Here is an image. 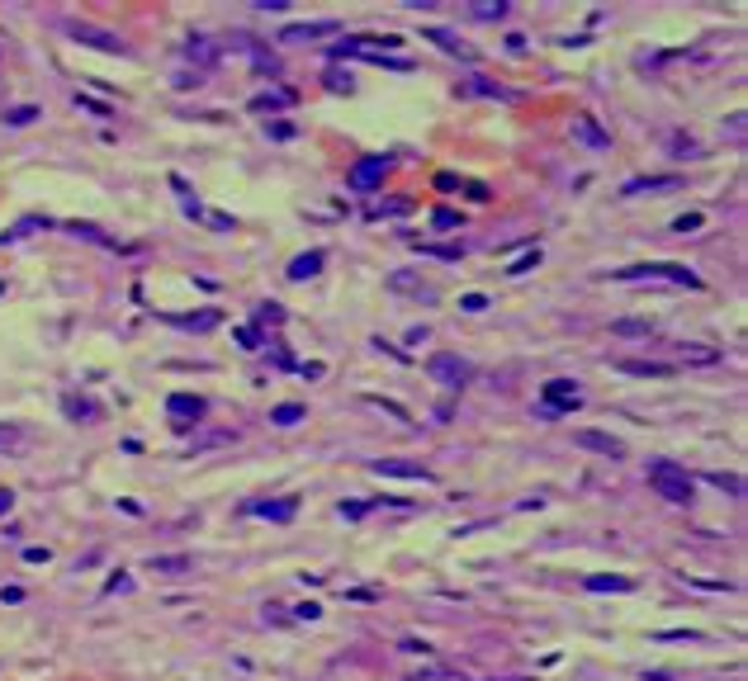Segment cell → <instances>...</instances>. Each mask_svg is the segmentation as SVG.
Listing matches in <instances>:
<instances>
[{
    "label": "cell",
    "instance_id": "obj_1",
    "mask_svg": "<svg viewBox=\"0 0 748 681\" xmlns=\"http://www.w3.org/2000/svg\"><path fill=\"white\" fill-rule=\"evenodd\" d=\"M611 279L620 284H677V288H701V275H692L687 265H672V261H658V265H625V270H611Z\"/></svg>",
    "mask_w": 748,
    "mask_h": 681
},
{
    "label": "cell",
    "instance_id": "obj_2",
    "mask_svg": "<svg viewBox=\"0 0 748 681\" xmlns=\"http://www.w3.org/2000/svg\"><path fill=\"white\" fill-rule=\"evenodd\" d=\"M649 488H654L663 501H672V506H687V501L696 497L692 473L682 469V464H672V459H654V464H649Z\"/></svg>",
    "mask_w": 748,
    "mask_h": 681
},
{
    "label": "cell",
    "instance_id": "obj_3",
    "mask_svg": "<svg viewBox=\"0 0 748 681\" xmlns=\"http://www.w3.org/2000/svg\"><path fill=\"white\" fill-rule=\"evenodd\" d=\"M427 374H431V383H441V388H464L474 379V365L459 360L454 350H436V355H427Z\"/></svg>",
    "mask_w": 748,
    "mask_h": 681
},
{
    "label": "cell",
    "instance_id": "obj_4",
    "mask_svg": "<svg viewBox=\"0 0 748 681\" xmlns=\"http://www.w3.org/2000/svg\"><path fill=\"white\" fill-rule=\"evenodd\" d=\"M583 407V393L573 388V379H550L540 383V412L545 417H563V412H578Z\"/></svg>",
    "mask_w": 748,
    "mask_h": 681
},
{
    "label": "cell",
    "instance_id": "obj_5",
    "mask_svg": "<svg viewBox=\"0 0 748 681\" xmlns=\"http://www.w3.org/2000/svg\"><path fill=\"white\" fill-rule=\"evenodd\" d=\"M393 171V157H360L355 166L346 171V184L355 189V194H370V189H379L384 184V175Z\"/></svg>",
    "mask_w": 748,
    "mask_h": 681
},
{
    "label": "cell",
    "instance_id": "obj_6",
    "mask_svg": "<svg viewBox=\"0 0 748 681\" xmlns=\"http://www.w3.org/2000/svg\"><path fill=\"white\" fill-rule=\"evenodd\" d=\"M67 33L76 38V43H85V48H100V53H128V43L119 38V33H109V28L100 24H85V19H67Z\"/></svg>",
    "mask_w": 748,
    "mask_h": 681
},
{
    "label": "cell",
    "instance_id": "obj_7",
    "mask_svg": "<svg viewBox=\"0 0 748 681\" xmlns=\"http://www.w3.org/2000/svg\"><path fill=\"white\" fill-rule=\"evenodd\" d=\"M332 33H341V24L337 19H308V24H284L280 28V43H318V38H332Z\"/></svg>",
    "mask_w": 748,
    "mask_h": 681
},
{
    "label": "cell",
    "instance_id": "obj_8",
    "mask_svg": "<svg viewBox=\"0 0 748 681\" xmlns=\"http://www.w3.org/2000/svg\"><path fill=\"white\" fill-rule=\"evenodd\" d=\"M370 473L379 478H412V483H436V473L422 469V464H407V459H374Z\"/></svg>",
    "mask_w": 748,
    "mask_h": 681
},
{
    "label": "cell",
    "instance_id": "obj_9",
    "mask_svg": "<svg viewBox=\"0 0 748 681\" xmlns=\"http://www.w3.org/2000/svg\"><path fill=\"white\" fill-rule=\"evenodd\" d=\"M573 445H583V449H592V454H606V459H620L625 454V445L615 440V436H606V431H573Z\"/></svg>",
    "mask_w": 748,
    "mask_h": 681
},
{
    "label": "cell",
    "instance_id": "obj_10",
    "mask_svg": "<svg viewBox=\"0 0 748 681\" xmlns=\"http://www.w3.org/2000/svg\"><path fill=\"white\" fill-rule=\"evenodd\" d=\"M573 137H578V142H588V147H597V152H602V147H611V132L602 128L592 114H578V119H573Z\"/></svg>",
    "mask_w": 748,
    "mask_h": 681
},
{
    "label": "cell",
    "instance_id": "obj_11",
    "mask_svg": "<svg viewBox=\"0 0 748 681\" xmlns=\"http://www.w3.org/2000/svg\"><path fill=\"white\" fill-rule=\"evenodd\" d=\"M682 184V175H640V180H625L620 184V194L625 199H635V194H654V189H677Z\"/></svg>",
    "mask_w": 748,
    "mask_h": 681
},
{
    "label": "cell",
    "instance_id": "obj_12",
    "mask_svg": "<svg viewBox=\"0 0 748 681\" xmlns=\"http://www.w3.org/2000/svg\"><path fill=\"white\" fill-rule=\"evenodd\" d=\"M389 288H398V293H412V298H427V303H436V288H431L427 279H417V275H407V270H393V275H389Z\"/></svg>",
    "mask_w": 748,
    "mask_h": 681
},
{
    "label": "cell",
    "instance_id": "obj_13",
    "mask_svg": "<svg viewBox=\"0 0 748 681\" xmlns=\"http://www.w3.org/2000/svg\"><path fill=\"white\" fill-rule=\"evenodd\" d=\"M166 407H171V417H180L176 426H189V421L204 417V397H194V393H176Z\"/></svg>",
    "mask_w": 748,
    "mask_h": 681
},
{
    "label": "cell",
    "instance_id": "obj_14",
    "mask_svg": "<svg viewBox=\"0 0 748 681\" xmlns=\"http://www.w3.org/2000/svg\"><path fill=\"white\" fill-rule=\"evenodd\" d=\"M246 511H251V516H266V521H289V516L298 511V497H284V501H251Z\"/></svg>",
    "mask_w": 748,
    "mask_h": 681
},
{
    "label": "cell",
    "instance_id": "obj_15",
    "mask_svg": "<svg viewBox=\"0 0 748 681\" xmlns=\"http://www.w3.org/2000/svg\"><path fill=\"white\" fill-rule=\"evenodd\" d=\"M322 261H327L322 251H303V256H294V261H289V279H294V284H303V279H313V275L322 270Z\"/></svg>",
    "mask_w": 748,
    "mask_h": 681
},
{
    "label": "cell",
    "instance_id": "obj_16",
    "mask_svg": "<svg viewBox=\"0 0 748 681\" xmlns=\"http://www.w3.org/2000/svg\"><path fill=\"white\" fill-rule=\"evenodd\" d=\"M422 38H431L441 53H450V57H474V48H464V43L454 38L450 28H422Z\"/></svg>",
    "mask_w": 748,
    "mask_h": 681
},
{
    "label": "cell",
    "instance_id": "obj_17",
    "mask_svg": "<svg viewBox=\"0 0 748 681\" xmlns=\"http://www.w3.org/2000/svg\"><path fill=\"white\" fill-rule=\"evenodd\" d=\"M459 90H464V95H488V100H516L507 85H493L488 76H469L464 85H459Z\"/></svg>",
    "mask_w": 748,
    "mask_h": 681
},
{
    "label": "cell",
    "instance_id": "obj_18",
    "mask_svg": "<svg viewBox=\"0 0 748 681\" xmlns=\"http://www.w3.org/2000/svg\"><path fill=\"white\" fill-rule=\"evenodd\" d=\"M147 568H152V573H161V577H185L194 563H189V553H166V558H152Z\"/></svg>",
    "mask_w": 748,
    "mask_h": 681
},
{
    "label": "cell",
    "instance_id": "obj_19",
    "mask_svg": "<svg viewBox=\"0 0 748 681\" xmlns=\"http://www.w3.org/2000/svg\"><path fill=\"white\" fill-rule=\"evenodd\" d=\"M620 374H640V379H663L672 374V365H654V360H615Z\"/></svg>",
    "mask_w": 748,
    "mask_h": 681
},
{
    "label": "cell",
    "instance_id": "obj_20",
    "mask_svg": "<svg viewBox=\"0 0 748 681\" xmlns=\"http://www.w3.org/2000/svg\"><path fill=\"white\" fill-rule=\"evenodd\" d=\"M303 417H308V412H303V402H280V407L270 412V421H275V426H298Z\"/></svg>",
    "mask_w": 748,
    "mask_h": 681
},
{
    "label": "cell",
    "instance_id": "obj_21",
    "mask_svg": "<svg viewBox=\"0 0 748 681\" xmlns=\"http://www.w3.org/2000/svg\"><path fill=\"white\" fill-rule=\"evenodd\" d=\"M583 587H588V592H630L635 582H630V577H588Z\"/></svg>",
    "mask_w": 748,
    "mask_h": 681
},
{
    "label": "cell",
    "instance_id": "obj_22",
    "mask_svg": "<svg viewBox=\"0 0 748 681\" xmlns=\"http://www.w3.org/2000/svg\"><path fill=\"white\" fill-rule=\"evenodd\" d=\"M706 478H711L720 492H729V497H744V478H739V473H706Z\"/></svg>",
    "mask_w": 748,
    "mask_h": 681
},
{
    "label": "cell",
    "instance_id": "obj_23",
    "mask_svg": "<svg viewBox=\"0 0 748 681\" xmlns=\"http://www.w3.org/2000/svg\"><path fill=\"white\" fill-rule=\"evenodd\" d=\"M535 265H540V246H526V251H521V256H516V261L507 265V275H526V270H535Z\"/></svg>",
    "mask_w": 748,
    "mask_h": 681
},
{
    "label": "cell",
    "instance_id": "obj_24",
    "mask_svg": "<svg viewBox=\"0 0 748 681\" xmlns=\"http://www.w3.org/2000/svg\"><path fill=\"white\" fill-rule=\"evenodd\" d=\"M417 251L422 256H436V261H459L464 256V246H431V241H417Z\"/></svg>",
    "mask_w": 748,
    "mask_h": 681
},
{
    "label": "cell",
    "instance_id": "obj_25",
    "mask_svg": "<svg viewBox=\"0 0 748 681\" xmlns=\"http://www.w3.org/2000/svg\"><path fill=\"white\" fill-rule=\"evenodd\" d=\"M431 227H436V232H450V227H464V218H459L454 209H436L431 213Z\"/></svg>",
    "mask_w": 748,
    "mask_h": 681
},
{
    "label": "cell",
    "instance_id": "obj_26",
    "mask_svg": "<svg viewBox=\"0 0 748 681\" xmlns=\"http://www.w3.org/2000/svg\"><path fill=\"white\" fill-rule=\"evenodd\" d=\"M289 100H294L289 90H266V95L251 100V109H280V105H289Z\"/></svg>",
    "mask_w": 748,
    "mask_h": 681
},
{
    "label": "cell",
    "instance_id": "obj_27",
    "mask_svg": "<svg viewBox=\"0 0 748 681\" xmlns=\"http://www.w3.org/2000/svg\"><path fill=\"white\" fill-rule=\"evenodd\" d=\"M507 10H511L507 0H479V5H474V15H479V19H502Z\"/></svg>",
    "mask_w": 748,
    "mask_h": 681
},
{
    "label": "cell",
    "instance_id": "obj_28",
    "mask_svg": "<svg viewBox=\"0 0 748 681\" xmlns=\"http://www.w3.org/2000/svg\"><path fill=\"white\" fill-rule=\"evenodd\" d=\"M654 639H658V644H682V639H706V634H701V629H658V634H654Z\"/></svg>",
    "mask_w": 748,
    "mask_h": 681
},
{
    "label": "cell",
    "instance_id": "obj_29",
    "mask_svg": "<svg viewBox=\"0 0 748 681\" xmlns=\"http://www.w3.org/2000/svg\"><path fill=\"white\" fill-rule=\"evenodd\" d=\"M256 322H261V327H280V322H284V308H280V303H261V308H256Z\"/></svg>",
    "mask_w": 748,
    "mask_h": 681
},
{
    "label": "cell",
    "instance_id": "obj_30",
    "mask_svg": "<svg viewBox=\"0 0 748 681\" xmlns=\"http://www.w3.org/2000/svg\"><path fill=\"white\" fill-rule=\"evenodd\" d=\"M171 322H180V327H194V331H209V327H218V313H199V317H171Z\"/></svg>",
    "mask_w": 748,
    "mask_h": 681
},
{
    "label": "cell",
    "instance_id": "obj_31",
    "mask_svg": "<svg viewBox=\"0 0 748 681\" xmlns=\"http://www.w3.org/2000/svg\"><path fill=\"white\" fill-rule=\"evenodd\" d=\"M24 445V431L19 426H0V449H19Z\"/></svg>",
    "mask_w": 748,
    "mask_h": 681
},
{
    "label": "cell",
    "instance_id": "obj_32",
    "mask_svg": "<svg viewBox=\"0 0 748 681\" xmlns=\"http://www.w3.org/2000/svg\"><path fill=\"white\" fill-rule=\"evenodd\" d=\"M33 119H38V109H33V105H19V109L5 114V123H15V128H19V123H33Z\"/></svg>",
    "mask_w": 748,
    "mask_h": 681
},
{
    "label": "cell",
    "instance_id": "obj_33",
    "mask_svg": "<svg viewBox=\"0 0 748 681\" xmlns=\"http://www.w3.org/2000/svg\"><path fill=\"white\" fill-rule=\"evenodd\" d=\"M237 345L241 350H261V331L256 327H237Z\"/></svg>",
    "mask_w": 748,
    "mask_h": 681
},
{
    "label": "cell",
    "instance_id": "obj_34",
    "mask_svg": "<svg viewBox=\"0 0 748 681\" xmlns=\"http://www.w3.org/2000/svg\"><path fill=\"white\" fill-rule=\"evenodd\" d=\"M701 223H706V213H682V218L672 223V232H696Z\"/></svg>",
    "mask_w": 748,
    "mask_h": 681
},
{
    "label": "cell",
    "instance_id": "obj_35",
    "mask_svg": "<svg viewBox=\"0 0 748 681\" xmlns=\"http://www.w3.org/2000/svg\"><path fill=\"white\" fill-rule=\"evenodd\" d=\"M374 407H384V412H389V417L393 421H407V426H412V417H407V407H398V402H384V397H370Z\"/></svg>",
    "mask_w": 748,
    "mask_h": 681
},
{
    "label": "cell",
    "instance_id": "obj_36",
    "mask_svg": "<svg viewBox=\"0 0 748 681\" xmlns=\"http://www.w3.org/2000/svg\"><path fill=\"white\" fill-rule=\"evenodd\" d=\"M459 308H464V313H483V308H488V298H483V293H464V298H459Z\"/></svg>",
    "mask_w": 748,
    "mask_h": 681
},
{
    "label": "cell",
    "instance_id": "obj_37",
    "mask_svg": "<svg viewBox=\"0 0 748 681\" xmlns=\"http://www.w3.org/2000/svg\"><path fill=\"white\" fill-rule=\"evenodd\" d=\"M189 57H199V62H209V57H214V48H209V43H204V38H189V48H185Z\"/></svg>",
    "mask_w": 748,
    "mask_h": 681
},
{
    "label": "cell",
    "instance_id": "obj_38",
    "mask_svg": "<svg viewBox=\"0 0 748 681\" xmlns=\"http://www.w3.org/2000/svg\"><path fill=\"white\" fill-rule=\"evenodd\" d=\"M615 331H625V336H649V322H615Z\"/></svg>",
    "mask_w": 748,
    "mask_h": 681
},
{
    "label": "cell",
    "instance_id": "obj_39",
    "mask_svg": "<svg viewBox=\"0 0 748 681\" xmlns=\"http://www.w3.org/2000/svg\"><path fill=\"white\" fill-rule=\"evenodd\" d=\"M294 615H298V620H318L322 605H318V601H303V605H294Z\"/></svg>",
    "mask_w": 748,
    "mask_h": 681
},
{
    "label": "cell",
    "instance_id": "obj_40",
    "mask_svg": "<svg viewBox=\"0 0 748 681\" xmlns=\"http://www.w3.org/2000/svg\"><path fill=\"white\" fill-rule=\"evenodd\" d=\"M256 10H289V0H251Z\"/></svg>",
    "mask_w": 748,
    "mask_h": 681
},
{
    "label": "cell",
    "instance_id": "obj_41",
    "mask_svg": "<svg viewBox=\"0 0 748 681\" xmlns=\"http://www.w3.org/2000/svg\"><path fill=\"white\" fill-rule=\"evenodd\" d=\"M298 374H303V379H322L327 369H322V365H298Z\"/></svg>",
    "mask_w": 748,
    "mask_h": 681
},
{
    "label": "cell",
    "instance_id": "obj_42",
    "mask_svg": "<svg viewBox=\"0 0 748 681\" xmlns=\"http://www.w3.org/2000/svg\"><path fill=\"white\" fill-rule=\"evenodd\" d=\"M10 506H15V497H10V492L0 488V511H10Z\"/></svg>",
    "mask_w": 748,
    "mask_h": 681
}]
</instances>
